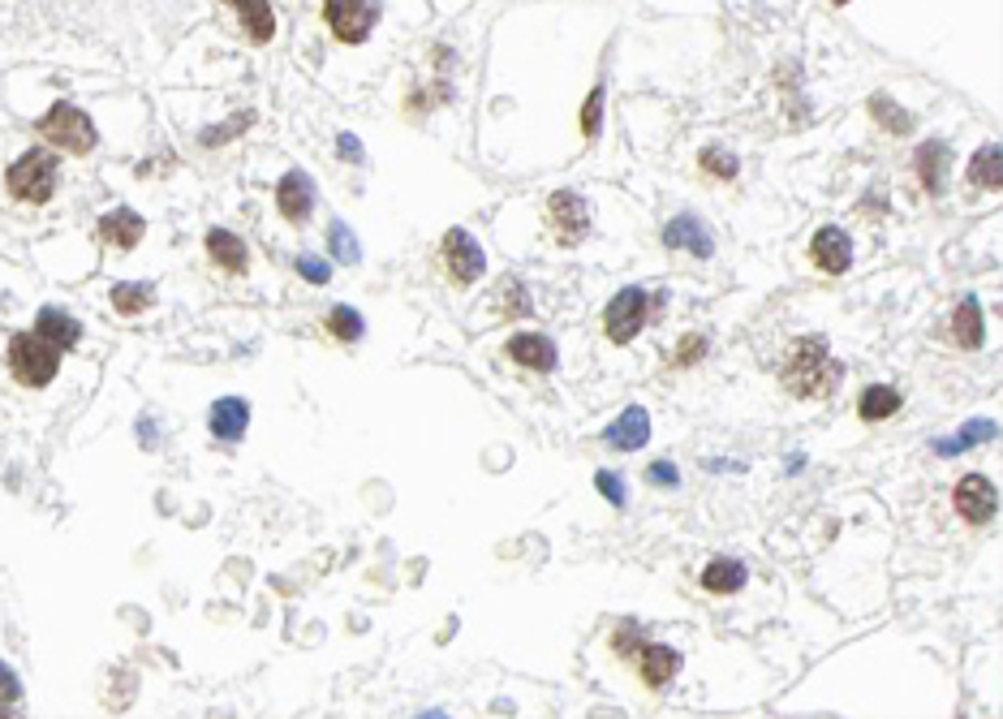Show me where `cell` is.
I'll use <instances>...</instances> for the list:
<instances>
[{"label":"cell","instance_id":"2","mask_svg":"<svg viewBox=\"0 0 1003 719\" xmlns=\"http://www.w3.org/2000/svg\"><path fill=\"white\" fill-rule=\"evenodd\" d=\"M9 371H13L18 384L43 388V384H52L56 371H61V345H52V341L40 336V332H18V336L9 341Z\"/></svg>","mask_w":1003,"mask_h":719},{"label":"cell","instance_id":"41","mask_svg":"<svg viewBox=\"0 0 1003 719\" xmlns=\"http://www.w3.org/2000/svg\"><path fill=\"white\" fill-rule=\"evenodd\" d=\"M836 4H848V0H836Z\"/></svg>","mask_w":1003,"mask_h":719},{"label":"cell","instance_id":"32","mask_svg":"<svg viewBox=\"0 0 1003 719\" xmlns=\"http://www.w3.org/2000/svg\"><path fill=\"white\" fill-rule=\"evenodd\" d=\"M599 125H603V86H595L591 100H586V108H582V134H586V143L599 138Z\"/></svg>","mask_w":1003,"mask_h":719},{"label":"cell","instance_id":"40","mask_svg":"<svg viewBox=\"0 0 1003 719\" xmlns=\"http://www.w3.org/2000/svg\"><path fill=\"white\" fill-rule=\"evenodd\" d=\"M341 156L362 164V147H358V138H354V134H341Z\"/></svg>","mask_w":1003,"mask_h":719},{"label":"cell","instance_id":"7","mask_svg":"<svg viewBox=\"0 0 1003 719\" xmlns=\"http://www.w3.org/2000/svg\"><path fill=\"white\" fill-rule=\"evenodd\" d=\"M440 254L443 263H448V277L457 280V284H474L487 272V254H482V246L466 229H448Z\"/></svg>","mask_w":1003,"mask_h":719},{"label":"cell","instance_id":"17","mask_svg":"<svg viewBox=\"0 0 1003 719\" xmlns=\"http://www.w3.org/2000/svg\"><path fill=\"white\" fill-rule=\"evenodd\" d=\"M143 233H147V225H143V216L129 211V207H117V211H108V216L100 220V238L121 246V250H134V246L143 241Z\"/></svg>","mask_w":1003,"mask_h":719},{"label":"cell","instance_id":"19","mask_svg":"<svg viewBox=\"0 0 1003 719\" xmlns=\"http://www.w3.org/2000/svg\"><path fill=\"white\" fill-rule=\"evenodd\" d=\"M745 582H750V569L732 556L711 560V564L702 569V586H707L711 595H736Z\"/></svg>","mask_w":1003,"mask_h":719},{"label":"cell","instance_id":"27","mask_svg":"<svg viewBox=\"0 0 1003 719\" xmlns=\"http://www.w3.org/2000/svg\"><path fill=\"white\" fill-rule=\"evenodd\" d=\"M152 284H117L113 289V306H117L121 315H138V311H147L152 306Z\"/></svg>","mask_w":1003,"mask_h":719},{"label":"cell","instance_id":"11","mask_svg":"<svg viewBox=\"0 0 1003 719\" xmlns=\"http://www.w3.org/2000/svg\"><path fill=\"white\" fill-rule=\"evenodd\" d=\"M681 664L685 655L677 646H664V642H642L638 646V673H642V680L650 689H664L668 680L681 673Z\"/></svg>","mask_w":1003,"mask_h":719},{"label":"cell","instance_id":"1","mask_svg":"<svg viewBox=\"0 0 1003 719\" xmlns=\"http://www.w3.org/2000/svg\"><path fill=\"white\" fill-rule=\"evenodd\" d=\"M840 379H844V366L832 358L827 336H802V341H793L788 358L780 366L784 393H793V397H802V400L832 397V393L840 388Z\"/></svg>","mask_w":1003,"mask_h":719},{"label":"cell","instance_id":"39","mask_svg":"<svg viewBox=\"0 0 1003 719\" xmlns=\"http://www.w3.org/2000/svg\"><path fill=\"white\" fill-rule=\"evenodd\" d=\"M18 694H22V685H18V677L0 664V702H18Z\"/></svg>","mask_w":1003,"mask_h":719},{"label":"cell","instance_id":"29","mask_svg":"<svg viewBox=\"0 0 1003 719\" xmlns=\"http://www.w3.org/2000/svg\"><path fill=\"white\" fill-rule=\"evenodd\" d=\"M327 241H332V254H336L341 263H358V259H362L358 241H354V233H349V229H345L341 220H336V225L327 229Z\"/></svg>","mask_w":1003,"mask_h":719},{"label":"cell","instance_id":"21","mask_svg":"<svg viewBox=\"0 0 1003 719\" xmlns=\"http://www.w3.org/2000/svg\"><path fill=\"white\" fill-rule=\"evenodd\" d=\"M207 254H211L224 272H245V263H250L245 241H241L238 233H229V229H211V233H207Z\"/></svg>","mask_w":1003,"mask_h":719},{"label":"cell","instance_id":"13","mask_svg":"<svg viewBox=\"0 0 1003 719\" xmlns=\"http://www.w3.org/2000/svg\"><path fill=\"white\" fill-rule=\"evenodd\" d=\"M207 427H211L216 440L238 444L245 436V427H250V405L241 397H220L211 405V414H207Z\"/></svg>","mask_w":1003,"mask_h":719},{"label":"cell","instance_id":"4","mask_svg":"<svg viewBox=\"0 0 1003 719\" xmlns=\"http://www.w3.org/2000/svg\"><path fill=\"white\" fill-rule=\"evenodd\" d=\"M4 186H9L13 199L40 207V202H48L56 195V160L48 152H27L22 160L4 173Z\"/></svg>","mask_w":1003,"mask_h":719},{"label":"cell","instance_id":"31","mask_svg":"<svg viewBox=\"0 0 1003 719\" xmlns=\"http://www.w3.org/2000/svg\"><path fill=\"white\" fill-rule=\"evenodd\" d=\"M702 168H707L711 177H720V181H732L741 164H736V156H732V152H720V147H707V152H702Z\"/></svg>","mask_w":1003,"mask_h":719},{"label":"cell","instance_id":"25","mask_svg":"<svg viewBox=\"0 0 1003 719\" xmlns=\"http://www.w3.org/2000/svg\"><path fill=\"white\" fill-rule=\"evenodd\" d=\"M969 177L982 186V190H1000V181H1003V152H1000V143H986L973 160H969Z\"/></svg>","mask_w":1003,"mask_h":719},{"label":"cell","instance_id":"22","mask_svg":"<svg viewBox=\"0 0 1003 719\" xmlns=\"http://www.w3.org/2000/svg\"><path fill=\"white\" fill-rule=\"evenodd\" d=\"M952 336H957V345L961 350H982V306H978V298H964L961 306H957V315H952Z\"/></svg>","mask_w":1003,"mask_h":719},{"label":"cell","instance_id":"5","mask_svg":"<svg viewBox=\"0 0 1003 719\" xmlns=\"http://www.w3.org/2000/svg\"><path fill=\"white\" fill-rule=\"evenodd\" d=\"M646 323H650V298H646L638 284L620 289V293L607 302V311H603V332H607L612 345H629Z\"/></svg>","mask_w":1003,"mask_h":719},{"label":"cell","instance_id":"10","mask_svg":"<svg viewBox=\"0 0 1003 719\" xmlns=\"http://www.w3.org/2000/svg\"><path fill=\"white\" fill-rule=\"evenodd\" d=\"M809 259H814L818 272L844 277L853 268V238L844 229H836V225H827V229H818L814 241H809Z\"/></svg>","mask_w":1003,"mask_h":719},{"label":"cell","instance_id":"30","mask_svg":"<svg viewBox=\"0 0 1003 719\" xmlns=\"http://www.w3.org/2000/svg\"><path fill=\"white\" fill-rule=\"evenodd\" d=\"M870 113L884 121L887 129H900V134H909V129H913V117H909V113H900V108H891V100H887V95H875V100H870Z\"/></svg>","mask_w":1003,"mask_h":719},{"label":"cell","instance_id":"18","mask_svg":"<svg viewBox=\"0 0 1003 719\" xmlns=\"http://www.w3.org/2000/svg\"><path fill=\"white\" fill-rule=\"evenodd\" d=\"M918 181H922L926 195H943V181H948V143L930 138L918 147Z\"/></svg>","mask_w":1003,"mask_h":719},{"label":"cell","instance_id":"34","mask_svg":"<svg viewBox=\"0 0 1003 719\" xmlns=\"http://www.w3.org/2000/svg\"><path fill=\"white\" fill-rule=\"evenodd\" d=\"M595 487H599V491H603V500H607V504H616V509H625V500H629V496H625V482L616 479V475H612V470H599V475H595Z\"/></svg>","mask_w":1003,"mask_h":719},{"label":"cell","instance_id":"24","mask_svg":"<svg viewBox=\"0 0 1003 719\" xmlns=\"http://www.w3.org/2000/svg\"><path fill=\"white\" fill-rule=\"evenodd\" d=\"M35 332H40V336H48L52 345L70 350V345H79L82 323L70 320V315H65V311H56V306H48V311H40V320H35Z\"/></svg>","mask_w":1003,"mask_h":719},{"label":"cell","instance_id":"16","mask_svg":"<svg viewBox=\"0 0 1003 719\" xmlns=\"http://www.w3.org/2000/svg\"><path fill=\"white\" fill-rule=\"evenodd\" d=\"M603 440L612 444V448H620V452H634V448H646V440H650V418H646L642 405H629L607 431H603Z\"/></svg>","mask_w":1003,"mask_h":719},{"label":"cell","instance_id":"36","mask_svg":"<svg viewBox=\"0 0 1003 719\" xmlns=\"http://www.w3.org/2000/svg\"><path fill=\"white\" fill-rule=\"evenodd\" d=\"M297 272L311 280V284H327V280H332L327 277V263L315 259V254H302V259H297Z\"/></svg>","mask_w":1003,"mask_h":719},{"label":"cell","instance_id":"38","mask_svg":"<svg viewBox=\"0 0 1003 719\" xmlns=\"http://www.w3.org/2000/svg\"><path fill=\"white\" fill-rule=\"evenodd\" d=\"M504 302H509V315H530V293H525V284H509V289H504Z\"/></svg>","mask_w":1003,"mask_h":719},{"label":"cell","instance_id":"33","mask_svg":"<svg viewBox=\"0 0 1003 719\" xmlns=\"http://www.w3.org/2000/svg\"><path fill=\"white\" fill-rule=\"evenodd\" d=\"M638 646H642L638 621H620L616 634H612V650H616V655H638Z\"/></svg>","mask_w":1003,"mask_h":719},{"label":"cell","instance_id":"28","mask_svg":"<svg viewBox=\"0 0 1003 719\" xmlns=\"http://www.w3.org/2000/svg\"><path fill=\"white\" fill-rule=\"evenodd\" d=\"M327 327H332V336H341V341H349V345L362 341V332H366V323H362V315L354 306H332Z\"/></svg>","mask_w":1003,"mask_h":719},{"label":"cell","instance_id":"6","mask_svg":"<svg viewBox=\"0 0 1003 719\" xmlns=\"http://www.w3.org/2000/svg\"><path fill=\"white\" fill-rule=\"evenodd\" d=\"M323 18L341 43H362L379 22V0H323Z\"/></svg>","mask_w":1003,"mask_h":719},{"label":"cell","instance_id":"20","mask_svg":"<svg viewBox=\"0 0 1003 719\" xmlns=\"http://www.w3.org/2000/svg\"><path fill=\"white\" fill-rule=\"evenodd\" d=\"M229 4L241 13V27L254 43H268L276 35V13H272L268 0H229Z\"/></svg>","mask_w":1003,"mask_h":719},{"label":"cell","instance_id":"37","mask_svg":"<svg viewBox=\"0 0 1003 719\" xmlns=\"http://www.w3.org/2000/svg\"><path fill=\"white\" fill-rule=\"evenodd\" d=\"M646 479L659 482V487H677V482H681V470H677L672 461H655V466L646 470Z\"/></svg>","mask_w":1003,"mask_h":719},{"label":"cell","instance_id":"14","mask_svg":"<svg viewBox=\"0 0 1003 719\" xmlns=\"http://www.w3.org/2000/svg\"><path fill=\"white\" fill-rule=\"evenodd\" d=\"M509 358L518 362V366H525V371H556V362H561V354H556V345H552V336H539V332H522V336H513L509 341Z\"/></svg>","mask_w":1003,"mask_h":719},{"label":"cell","instance_id":"35","mask_svg":"<svg viewBox=\"0 0 1003 719\" xmlns=\"http://www.w3.org/2000/svg\"><path fill=\"white\" fill-rule=\"evenodd\" d=\"M707 358V336H681V350H677V366H693V362Z\"/></svg>","mask_w":1003,"mask_h":719},{"label":"cell","instance_id":"26","mask_svg":"<svg viewBox=\"0 0 1003 719\" xmlns=\"http://www.w3.org/2000/svg\"><path fill=\"white\" fill-rule=\"evenodd\" d=\"M995 423L991 418H978V423H969V427H961V436L957 440H939L934 448H939V457H952V452H961V448H973V444H986L995 440Z\"/></svg>","mask_w":1003,"mask_h":719},{"label":"cell","instance_id":"15","mask_svg":"<svg viewBox=\"0 0 1003 719\" xmlns=\"http://www.w3.org/2000/svg\"><path fill=\"white\" fill-rule=\"evenodd\" d=\"M664 241L672 246V250H693L698 259H711V250H715V238H711V229L698 220V216H677V220H668V229H664Z\"/></svg>","mask_w":1003,"mask_h":719},{"label":"cell","instance_id":"12","mask_svg":"<svg viewBox=\"0 0 1003 719\" xmlns=\"http://www.w3.org/2000/svg\"><path fill=\"white\" fill-rule=\"evenodd\" d=\"M276 207H281L284 220H293V225H302L306 216H311V207H315V186H311V177L306 173H284L281 186H276Z\"/></svg>","mask_w":1003,"mask_h":719},{"label":"cell","instance_id":"9","mask_svg":"<svg viewBox=\"0 0 1003 719\" xmlns=\"http://www.w3.org/2000/svg\"><path fill=\"white\" fill-rule=\"evenodd\" d=\"M952 504H957V513H961L969 525H982V521H991V518H995V509H1000L995 482L982 479V475H969V479L957 482V491H952Z\"/></svg>","mask_w":1003,"mask_h":719},{"label":"cell","instance_id":"23","mask_svg":"<svg viewBox=\"0 0 1003 719\" xmlns=\"http://www.w3.org/2000/svg\"><path fill=\"white\" fill-rule=\"evenodd\" d=\"M857 414L866 423H884L891 414H900V393L891 384H870L861 397H857Z\"/></svg>","mask_w":1003,"mask_h":719},{"label":"cell","instance_id":"8","mask_svg":"<svg viewBox=\"0 0 1003 719\" xmlns=\"http://www.w3.org/2000/svg\"><path fill=\"white\" fill-rule=\"evenodd\" d=\"M547 220L561 233L564 246H577V241L591 233V202L582 199V195H573V190H556L547 199Z\"/></svg>","mask_w":1003,"mask_h":719},{"label":"cell","instance_id":"3","mask_svg":"<svg viewBox=\"0 0 1003 719\" xmlns=\"http://www.w3.org/2000/svg\"><path fill=\"white\" fill-rule=\"evenodd\" d=\"M40 129V138H48L52 147H61V152H74V156H86L91 147H95V125H91V117L82 113V108H74V104H52V113L35 125Z\"/></svg>","mask_w":1003,"mask_h":719}]
</instances>
